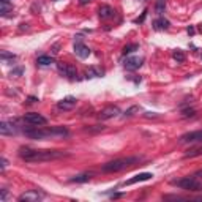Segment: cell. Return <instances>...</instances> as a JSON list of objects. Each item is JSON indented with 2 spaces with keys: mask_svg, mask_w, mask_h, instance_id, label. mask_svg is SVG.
Listing matches in <instances>:
<instances>
[{
  "mask_svg": "<svg viewBox=\"0 0 202 202\" xmlns=\"http://www.w3.org/2000/svg\"><path fill=\"white\" fill-rule=\"evenodd\" d=\"M199 155H202V145L201 147H196V149H191L185 155V158H194V156H199Z\"/></svg>",
  "mask_w": 202,
  "mask_h": 202,
  "instance_id": "cell-20",
  "label": "cell"
},
{
  "mask_svg": "<svg viewBox=\"0 0 202 202\" xmlns=\"http://www.w3.org/2000/svg\"><path fill=\"white\" fill-rule=\"evenodd\" d=\"M0 57H2V60H16V55H13V54H8V52H2V55H0Z\"/></svg>",
  "mask_w": 202,
  "mask_h": 202,
  "instance_id": "cell-26",
  "label": "cell"
},
{
  "mask_svg": "<svg viewBox=\"0 0 202 202\" xmlns=\"http://www.w3.org/2000/svg\"><path fill=\"white\" fill-rule=\"evenodd\" d=\"M74 106H76V98H73V97L63 98L57 103V108L60 111H71V109H74Z\"/></svg>",
  "mask_w": 202,
  "mask_h": 202,
  "instance_id": "cell-10",
  "label": "cell"
},
{
  "mask_svg": "<svg viewBox=\"0 0 202 202\" xmlns=\"http://www.w3.org/2000/svg\"><path fill=\"white\" fill-rule=\"evenodd\" d=\"M90 2H92V0H79L81 5H87V3H90Z\"/></svg>",
  "mask_w": 202,
  "mask_h": 202,
  "instance_id": "cell-34",
  "label": "cell"
},
{
  "mask_svg": "<svg viewBox=\"0 0 202 202\" xmlns=\"http://www.w3.org/2000/svg\"><path fill=\"white\" fill-rule=\"evenodd\" d=\"M156 13H158L160 16L164 13V8H166V0H156Z\"/></svg>",
  "mask_w": 202,
  "mask_h": 202,
  "instance_id": "cell-22",
  "label": "cell"
},
{
  "mask_svg": "<svg viewBox=\"0 0 202 202\" xmlns=\"http://www.w3.org/2000/svg\"><path fill=\"white\" fill-rule=\"evenodd\" d=\"M202 141V130L198 131H191V133H186L180 136V142L182 144H189V142H199Z\"/></svg>",
  "mask_w": 202,
  "mask_h": 202,
  "instance_id": "cell-8",
  "label": "cell"
},
{
  "mask_svg": "<svg viewBox=\"0 0 202 202\" xmlns=\"http://www.w3.org/2000/svg\"><path fill=\"white\" fill-rule=\"evenodd\" d=\"M120 114V109L117 108V106H106L104 109L100 111L98 117L101 120H108V119H114V117H117Z\"/></svg>",
  "mask_w": 202,
  "mask_h": 202,
  "instance_id": "cell-7",
  "label": "cell"
},
{
  "mask_svg": "<svg viewBox=\"0 0 202 202\" xmlns=\"http://www.w3.org/2000/svg\"><path fill=\"white\" fill-rule=\"evenodd\" d=\"M85 76L87 77H103L104 76V71L100 68V66H90V68H87L85 71Z\"/></svg>",
  "mask_w": 202,
  "mask_h": 202,
  "instance_id": "cell-16",
  "label": "cell"
},
{
  "mask_svg": "<svg viewBox=\"0 0 202 202\" xmlns=\"http://www.w3.org/2000/svg\"><path fill=\"white\" fill-rule=\"evenodd\" d=\"M188 33H189V35H194V33H196L194 27H188Z\"/></svg>",
  "mask_w": 202,
  "mask_h": 202,
  "instance_id": "cell-33",
  "label": "cell"
},
{
  "mask_svg": "<svg viewBox=\"0 0 202 202\" xmlns=\"http://www.w3.org/2000/svg\"><path fill=\"white\" fill-rule=\"evenodd\" d=\"M174 59H175L178 63H183L185 62V54L182 52V51H175V52H174Z\"/></svg>",
  "mask_w": 202,
  "mask_h": 202,
  "instance_id": "cell-24",
  "label": "cell"
},
{
  "mask_svg": "<svg viewBox=\"0 0 202 202\" xmlns=\"http://www.w3.org/2000/svg\"><path fill=\"white\" fill-rule=\"evenodd\" d=\"M152 177H153V174H150V172H142V174H137V175H134L133 178H130V180H126L123 185L126 186V185H134V183H137V182H145V180H150Z\"/></svg>",
  "mask_w": 202,
  "mask_h": 202,
  "instance_id": "cell-11",
  "label": "cell"
},
{
  "mask_svg": "<svg viewBox=\"0 0 202 202\" xmlns=\"http://www.w3.org/2000/svg\"><path fill=\"white\" fill-rule=\"evenodd\" d=\"M35 101H38L35 97H30V98H29V103H35Z\"/></svg>",
  "mask_w": 202,
  "mask_h": 202,
  "instance_id": "cell-35",
  "label": "cell"
},
{
  "mask_svg": "<svg viewBox=\"0 0 202 202\" xmlns=\"http://www.w3.org/2000/svg\"><path fill=\"white\" fill-rule=\"evenodd\" d=\"M201 175H202V171H199V172H196V174H194V177H201Z\"/></svg>",
  "mask_w": 202,
  "mask_h": 202,
  "instance_id": "cell-36",
  "label": "cell"
},
{
  "mask_svg": "<svg viewBox=\"0 0 202 202\" xmlns=\"http://www.w3.org/2000/svg\"><path fill=\"white\" fill-rule=\"evenodd\" d=\"M57 68H59V71L62 73L63 76H66L68 79H76V76H77V71H76V68L73 65H65V63H57Z\"/></svg>",
  "mask_w": 202,
  "mask_h": 202,
  "instance_id": "cell-9",
  "label": "cell"
},
{
  "mask_svg": "<svg viewBox=\"0 0 202 202\" xmlns=\"http://www.w3.org/2000/svg\"><path fill=\"white\" fill-rule=\"evenodd\" d=\"M36 63L40 66H48L51 63H54V59L49 57V55H40V57L36 59Z\"/></svg>",
  "mask_w": 202,
  "mask_h": 202,
  "instance_id": "cell-18",
  "label": "cell"
},
{
  "mask_svg": "<svg viewBox=\"0 0 202 202\" xmlns=\"http://www.w3.org/2000/svg\"><path fill=\"white\" fill-rule=\"evenodd\" d=\"M11 0H0V3H10Z\"/></svg>",
  "mask_w": 202,
  "mask_h": 202,
  "instance_id": "cell-37",
  "label": "cell"
},
{
  "mask_svg": "<svg viewBox=\"0 0 202 202\" xmlns=\"http://www.w3.org/2000/svg\"><path fill=\"white\" fill-rule=\"evenodd\" d=\"M103 130H104L103 125H93V126L85 128V131H88V133H97V131H103Z\"/></svg>",
  "mask_w": 202,
  "mask_h": 202,
  "instance_id": "cell-25",
  "label": "cell"
},
{
  "mask_svg": "<svg viewBox=\"0 0 202 202\" xmlns=\"http://www.w3.org/2000/svg\"><path fill=\"white\" fill-rule=\"evenodd\" d=\"M136 112H139V106H131L130 109L125 111V114H123V115H125V117H131V115L136 114Z\"/></svg>",
  "mask_w": 202,
  "mask_h": 202,
  "instance_id": "cell-23",
  "label": "cell"
},
{
  "mask_svg": "<svg viewBox=\"0 0 202 202\" xmlns=\"http://www.w3.org/2000/svg\"><path fill=\"white\" fill-rule=\"evenodd\" d=\"M169 25H171V22L167 19H164V18H160V19H156L153 22V27L156 30H167V29H169Z\"/></svg>",
  "mask_w": 202,
  "mask_h": 202,
  "instance_id": "cell-17",
  "label": "cell"
},
{
  "mask_svg": "<svg viewBox=\"0 0 202 202\" xmlns=\"http://www.w3.org/2000/svg\"><path fill=\"white\" fill-rule=\"evenodd\" d=\"M44 198V194L43 193H40V191H36V189H30V191H25V193H22L19 198H18V201H21V202H38V201H41Z\"/></svg>",
  "mask_w": 202,
  "mask_h": 202,
  "instance_id": "cell-6",
  "label": "cell"
},
{
  "mask_svg": "<svg viewBox=\"0 0 202 202\" xmlns=\"http://www.w3.org/2000/svg\"><path fill=\"white\" fill-rule=\"evenodd\" d=\"M145 16H147V10H145L144 13H142V16H141V18H139V19H136V22H137V24H139V22H142V21L145 19Z\"/></svg>",
  "mask_w": 202,
  "mask_h": 202,
  "instance_id": "cell-30",
  "label": "cell"
},
{
  "mask_svg": "<svg viewBox=\"0 0 202 202\" xmlns=\"http://www.w3.org/2000/svg\"><path fill=\"white\" fill-rule=\"evenodd\" d=\"M92 178V175L90 174H79V175H74L71 178V182H74V183H85V182H88Z\"/></svg>",
  "mask_w": 202,
  "mask_h": 202,
  "instance_id": "cell-19",
  "label": "cell"
},
{
  "mask_svg": "<svg viewBox=\"0 0 202 202\" xmlns=\"http://www.w3.org/2000/svg\"><path fill=\"white\" fill-rule=\"evenodd\" d=\"M144 117H147V119H150V117H152V119H155V117H158V114H156V112H145Z\"/></svg>",
  "mask_w": 202,
  "mask_h": 202,
  "instance_id": "cell-29",
  "label": "cell"
},
{
  "mask_svg": "<svg viewBox=\"0 0 202 202\" xmlns=\"http://www.w3.org/2000/svg\"><path fill=\"white\" fill-rule=\"evenodd\" d=\"M114 14H115V11L109 5H101L98 10V16L101 19H111V18H114Z\"/></svg>",
  "mask_w": 202,
  "mask_h": 202,
  "instance_id": "cell-12",
  "label": "cell"
},
{
  "mask_svg": "<svg viewBox=\"0 0 202 202\" xmlns=\"http://www.w3.org/2000/svg\"><path fill=\"white\" fill-rule=\"evenodd\" d=\"M139 158L136 156H128V158H119V160H114V161H109L101 167L103 172H119V171H123L126 167L133 166L134 163H137Z\"/></svg>",
  "mask_w": 202,
  "mask_h": 202,
  "instance_id": "cell-2",
  "label": "cell"
},
{
  "mask_svg": "<svg viewBox=\"0 0 202 202\" xmlns=\"http://www.w3.org/2000/svg\"><path fill=\"white\" fill-rule=\"evenodd\" d=\"M24 122L29 123V125H35V126H43L48 123L46 117H43L41 114H38V112H29V114H25Z\"/></svg>",
  "mask_w": 202,
  "mask_h": 202,
  "instance_id": "cell-5",
  "label": "cell"
},
{
  "mask_svg": "<svg viewBox=\"0 0 202 202\" xmlns=\"http://www.w3.org/2000/svg\"><path fill=\"white\" fill-rule=\"evenodd\" d=\"M68 153L63 150H35L30 147H21L19 149V156L27 163H43V161H51L57 160L62 156H66Z\"/></svg>",
  "mask_w": 202,
  "mask_h": 202,
  "instance_id": "cell-1",
  "label": "cell"
},
{
  "mask_svg": "<svg viewBox=\"0 0 202 202\" xmlns=\"http://www.w3.org/2000/svg\"><path fill=\"white\" fill-rule=\"evenodd\" d=\"M141 65H142V59H139V57H130V59H126V62H125V68L130 70V71L137 70Z\"/></svg>",
  "mask_w": 202,
  "mask_h": 202,
  "instance_id": "cell-15",
  "label": "cell"
},
{
  "mask_svg": "<svg viewBox=\"0 0 202 202\" xmlns=\"http://www.w3.org/2000/svg\"><path fill=\"white\" fill-rule=\"evenodd\" d=\"M0 133H2L3 136H11V134L16 133V126L10 122H2L0 123Z\"/></svg>",
  "mask_w": 202,
  "mask_h": 202,
  "instance_id": "cell-14",
  "label": "cell"
},
{
  "mask_svg": "<svg viewBox=\"0 0 202 202\" xmlns=\"http://www.w3.org/2000/svg\"><path fill=\"white\" fill-rule=\"evenodd\" d=\"M46 131V139H63L70 136V131L65 126H52V128H44Z\"/></svg>",
  "mask_w": 202,
  "mask_h": 202,
  "instance_id": "cell-4",
  "label": "cell"
},
{
  "mask_svg": "<svg viewBox=\"0 0 202 202\" xmlns=\"http://www.w3.org/2000/svg\"><path fill=\"white\" fill-rule=\"evenodd\" d=\"M7 164H8V163H7V160H5V158H2V171H5V167H7Z\"/></svg>",
  "mask_w": 202,
  "mask_h": 202,
  "instance_id": "cell-32",
  "label": "cell"
},
{
  "mask_svg": "<svg viewBox=\"0 0 202 202\" xmlns=\"http://www.w3.org/2000/svg\"><path fill=\"white\" fill-rule=\"evenodd\" d=\"M7 198H8V189H2V196H0V201L2 202H7Z\"/></svg>",
  "mask_w": 202,
  "mask_h": 202,
  "instance_id": "cell-28",
  "label": "cell"
},
{
  "mask_svg": "<svg viewBox=\"0 0 202 202\" xmlns=\"http://www.w3.org/2000/svg\"><path fill=\"white\" fill-rule=\"evenodd\" d=\"M14 74H22V68H18V70H13V71H11V76H14Z\"/></svg>",
  "mask_w": 202,
  "mask_h": 202,
  "instance_id": "cell-31",
  "label": "cell"
},
{
  "mask_svg": "<svg viewBox=\"0 0 202 202\" xmlns=\"http://www.w3.org/2000/svg\"><path fill=\"white\" fill-rule=\"evenodd\" d=\"M194 114H196L194 109H186V111H183V117H193Z\"/></svg>",
  "mask_w": 202,
  "mask_h": 202,
  "instance_id": "cell-27",
  "label": "cell"
},
{
  "mask_svg": "<svg viewBox=\"0 0 202 202\" xmlns=\"http://www.w3.org/2000/svg\"><path fill=\"white\" fill-rule=\"evenodd\" d=\"M172 185L182 188V189H188V191H201L202 189V185L196 180V177H183L180 180H174Z\"/></svg>",
  "mask_w": 202,
  "mask_h": 202,
  "instance_id": "cell-3",
  "label": "cell"
},
{
  "mask_svg": "<svg viewBox=\"0 0 202 202\" xmlns=\"http://www.w3.org/2000/svg\"><path fill=\"white\" fill-rule=\"evenodd\" d=\"M137 49H139V44H136V43L128 44V46H125V48H123V55L131 54V52H134V51H137Z\"/></svg>",
  "mask_w": 202,
  "mask_h": 202,
  "instance_id": "cell-21",
  "label": "cell"
},
{
  "mask_svg": "<svg viewBox=\"0 0 202 202\" xmlns=\"http://www.w3.org/2000/svg\"><path fill=\"white\" fill-rule=\"evenodd\" d=\"M74 52H76L77 57L87 59L88 55H90V49H88L85 44H82V43H76V44H74Z\"/></svg>",
  "mask_w": 202,
  "mask_h": 202,
  "instance_id": "cell-13",
  "label": "cell"
}]
</instances>
